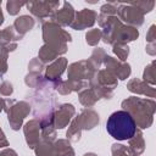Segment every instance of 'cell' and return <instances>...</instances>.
<instances>
[{"label": "cell", "mask_w": 156, "mask_h": 156, "mask_svg": "<svg viewBox=\"0 0 156 156\" xmlns=\"http://www.w3.org/2000/svg\"><path fill=\"white\" fill-rule=\"evenodd\" d=\"M106 128L108 134L117 140L130 139L136 132L135 121L127 111L113 112L106 122Z\"/></svg>", "instance_id": "6da1fadb"}]
</instances>
